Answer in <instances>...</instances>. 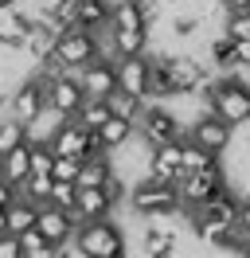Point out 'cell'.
Here are the masks:
<instances>
[{
  "mask_svg": "<svg viewBox=\"0 0 250 258\" xmlns=\"http://www.w3.org/2000/svg\"><path fill=\"white\" fill-rule=\"evenodd\" d=\"M200 98L207 102V110L223 117L227 125H250V86L234 71H223L215 79H207L200 86Z\"/></svg>",
  "mask_w": 250,
  "mask_h": 258,
  "instance_id": "obj_1",
  "label": "cell"
},
{
  "mask_svg": "<svg viewBox=\"0 0 250 258\" xmlns=\"http://www.w3.org/2000/svg\"><path fill=\"white\" fill-rule=\"evenodd\" d=\"M75 239L82 242L86 258H121L125 254V227H117L109 215L102 219H86V223L75 227Z\"/></svg>",
  "mask_w": 250,
  "mask_h": 258,
  "instance_id": "obj_2",
  "label": "cell"
},
{
  "mask_svg": "<svg viewBox=\"0 0 250 258\" xmlns=\"http://www.w3.org/2000/svg\"><path fill=\"white\" fill-rule=\"evenodd\" d=\"M133 129L141 133V141H149V145H168V141H180L184 137V125H180V117L164 106V102H145L133 117Z\"/></svg>",
  "mask_w": 250,
  "mask_h": 258,
  "instance_id": "obj_3",
  "label": "cell"
},
{
  "mask_svg": "<svg viewBox=\"0 0 250 258\" xmlns=\"http://www.w3.org/2000/svg\"><path fill=\"white\" fill-rule=\"evenodd\" d=\"M98 55H102V51H98V35H94L90 28H67V32H59L55 47H51V59H55L62 71H71V75H78V71L90 63V59H98Z\"/></svg>",
  "mask_w": 250,
  "mask_h": 258,
  "instance_id": "obj_4",
  "label": "cell"
},
{
  "mask_svg": "<svg viewBox=\"0 0 250 258\" xmlns=\"http://www.w3.org/2000/svg\"><path fill=\"white\" fill-rule=\"evenodd\" d=\"M129 208L137 211V215L172 211V208H180V192H176V184H172V180L145 176V180H137V184H133V192H129Z\"/></svg>",
  "mask_w": 250,
  "mask_h": 258,
  "instance_id": "obj_5",
  "label": "cell"
},
{
  "mask_svg": "<svg viewBox=\"0 0 250 258\" xmlns=\"http://www.w3.org/2000/svg\"><path fill=\"white\" fill-rule=\"evenodd\" d=\"M223 184H231V180H227V172H223V164H215V168H203V172H188L184 180H176L180 208H196V204H207V200H211V196H215Z\"/></svg>",
  "mask_w": 250,
  "mask_h": 258,
  "instance_id": "obj_6",
  "label": "cell"
},
{
  "mask_svg": "<svg viewBox=\"0 0 250 258\" xmlns=\"http://www.w3.org/2000/svg\"><path fill=\"white\" fill-rule=\"evenodd\" d=\"M188 137L196 141V145H203V149H211V153H227L231 149V137H234V125H227L223 117H215L211 110H203L196 121H192V129H184Z\"/></svg>",
  "mask_w": 250,
  "mask_h": 258,
  "instance_id": "obj_7",
  "label": "cell"
},
{
  "mask_svg": "<svg viewBox=\"0 0 250 258\" xmlns=\"http://www.w3.org/2000/svg\"><path fill=\"white\" fill-rule=\"evenodd\" d=\"M164 67H168L172 90L184 94V90H200L203 82L211 79V71L196 59V55H164Z\"/></svg>",
  "mask_w": 250,
  "mask_h": 258,
  "instance_id": "obj_8",
  "label": "cell"
},
{
  "mask_svg": "<svg viewBox=\"0 0 250 258\" xmlns=\"http://www.w3.org/2000/svg\"><path fill=\"white\" fill-rule=\"evenodd\" d=\"M117 59H106V55H98V59H90V63L78 71V82H82V90H86V98H106L113 86H117Z\"/></svg>",
  "mask_w": 250,
  "mask_h": 258,
  "instance_id": "obj_9",
  "label": "cell"
},
{
  "mask_svg": "<svg viewBox=\"0 0 250 258\" xmlns=\"http://www.w3.org/2000/svg\"><path fill=\"white\" fill-rule=\"evenodd\" d=\"M82 98H86V90H82L78 75H71V71H62L59 79L51 82V90H47V102H51V110H59L62 117H75L78 106H82Z\"/></svg>",
  "mask_w": 250,
  "mask_h": 258,
  "instance_id": "obj_10",
  "label": "cell"
},
{
  "mask_svg": "<svg viewBox=\"0 0 250 258\" xmlns=\"http://www.w3.org/2000/svg\"><path fill=\"white\" fill-rule=\"evenodd\" d=\"M75 227L78 223L62 208H55V204H39V211H35V231H39L47 242H55V246H59L62 239H71Z\"/></svg>",
  "mask_w": 250,
  "mask_h": 258,
  "instance_id": "obj_11",
  "label": "cell"
},
{
  "mask_svg": "<svg viewBox=\"0 0 250 258\" xmlns=\"http://www.w3.org/2000/svg\"><path fill=\"white\" fill-rule=\"evenodd\" d=\"M117 90H129V94L145 98V79H149V55H121L117 59Z\"/></svg>",
  "mask_w": 250,
  "mask_h": 258,
  "instance_id": "obj_12",
  "label": "cell"
},
{
  "mask_svg": "<svg viewBox=\"0 0 250 258\" xmlns=\"http://www.w3.org/2000/svg\"><path fill=\"white\" fill-rule=\"evenodd\" d=\"M180 235H176V227L168 223H149L145 227V235H141V254L145 258H172L180 246Z\"/></svg>",
  "mask_w": 250,
  "mask_h": 258,
  "instance_id": "obj_13",
  "label": "cell"
},
{
  "mask_svg": "<svg viewBox=\"0 0 250 258\" xmlns=\"http://www.w3.org/2000/svg\"><path fill=\"white\" fill-rule=\"evenodd\" d=\"M149 176H156V180H172V184L184 176V172H180V141L153 145V153H149Z\"/></svg>",
  "mask_w": 250,
  "mask_h": 258,
  "instance_id": "obj_14",
  "label": "cell"
},
{
  "mask_svg": "<svg viewBox=\"0 0 250 258\" xmlns=\"http://www.w3.org/2000/svg\"><path fill=\"white\" fill-rule=\"evenodd\" d=\"M219 164V153H211V149H203V145H196L192 137H180V172H203V168H215ZM180 176V180H184Z\"/></svg>",
  "mask_w": 250,
  "mask_h": 258,
  "instance_id": "obj_15",
  "label": "cell"
},
{
  "mask_svg": "<svg viewBox=\"0 0 250 258\" xmlns=\"http://www.w3.org/2000/svg\"><path fill=\"white\" fill-rule=\"evenodd\" d=\"M109 47H113V59L141 55L149 51V28H109Z\"/></svg>",
  "mask_w": 250,
  "mask_h": 258,
  "instance_id": "obj_16",
  "label": "cell"
},
{
  "mask_svg": "<svg viewBox=\"0 0 250 258\" xmlns=\"http://www.w3.org/2000/svg\"><path fill=\"white\" fill-rule=\"evenodd\" d=\"M113 204L102 188H78V204H75V223H86V219H102L109 215Z\"/></svg>",
  "mask_w": 250,
  "mask_h": 258,
  "instance_id": "obj_17",
  "label": "cell"
},
{
  "mask_svg": "<svg viewBox=\"0 0 250 258\" xmlns=\"http://www.w3.org/2000/svg\"><path fill=\"white\" fill-rule=\"evenodd\" d=\"M172 79H168V67H164V55L149 59V79H145V102H164L172 98Z\"/></svg>",
  "mask_w": 250,
  "mask_h": 258,
  "instance_id": "obj_18",
  "label": "cell"
},
{
  "mask_svg": "<svg viewBox=\"0 0 250 258\" xmlns=\"http://www.w3.org/2000/svg\"><path fill=\"white\" fill-rule=\"evenodd\" d=\"M94 133H98V141H102L109 153H113V149H121L129 137H137L133 121H129V117H117V113H109V117H106V121H102L98 129H94Z\"/></svg>",
  "mask_w": 250,
  "mask_h": 258,
  "instance_id": "obj_19",
  "label": "cell"
},
{
  "mask_svg": "<svg viewBox=\"0 0 250 258\" xmlns=\"http://www.w3.org/2000/svg\"><path fill=\"white\" fill-rule=\"evenodd\" d=\"M28 172H31V164H28V141H20L16 149H8V153L0 157V176L16 188V184L28 176Z\"/></svg>",
  "mask_w": 250,
  "mask_h": 258,
  "instance_id": "obj_20",
  "label": "cell"
},
{
  "mask_svg": "<svg viewBox=\"0 0 250 258\" xmlns=\"http://www.w3.org/2000/svg\"><path fill=\"white\" fill-rule=\"evenodd\" d=\"M109 28H149L141 0H117V4H109Z\"/></svg>",
  "mask_w": 250,
  "mask_h": 258,
  "instance_id": "obj_21",
  "label": "cell"
},
{
  "mask_svg": "<svg viewBox=\"0 0 250 258\" xmlns=\"http://www.w3.org/2000/svg\"><path fill=\"white\" fill-rule=\"evenodd\" d=\"M35 211H39V204H31L24 196H12V200H8V231L20 235V231L35 227Z\"/></svg>",
  "mask_w": 250,
  "mask_h": 258,
  "instance_id": "obj_22",
  "label": "cell"
},
{
  "mask_svg": "<svg viewBox=\"0 0 250 258\" xmlns=\"http://www.w3.org/2000/svg\"><path fill=\"white\" fill-rule=\"evenodd\" d=\"M109 24V0H78V28H106Z\"/></svg>",
  "mask_w": 250,
  "mask_h": 258,
  "instance_id": "obj_23",
  "label": "cell"
},
{
  "mask_svg": "<svg viewBox=\"0 0 250 258\" xmlns=\"http://www.w3.org/2000/svg\"><path fill=\"white\" fill-rule=\"evenodd\" d=\"M16 239H20V258H55V242H47L35 227L20 231Z\"/></svg>",
  "mask_w": 250,
  "mask_h": 258,
  "instance_id": "obj_24",
  "label": "cell"
},
{
  "mask_svg": "<svg viewBox=\"0 0 250 258\" xmlns=\"http://www.w3.org/2000/svg\"><path fill=\"white\" fill-rule=\"evenodd\" d=\"M51 184H55L51 176H35V172H28V176L16 184V196H24V200H31V204H47V200H51Z\"/></svg>",
  "mask_w": 250,
  "mask_h": 258,
  "instance_id": "obj_25",
  "label": "cell"
},
{
  "mask_svg": "<svg viewBox=\"0 0 250 258\" xmlns=\"http://www.w3.org/2000/svg\"><path fill=\"white\" fill-rule=\"evenodd\" d=\"M28 164L35 176H51V164H55V149L51 141H31L28 137Z\"/></svg>",
  "mask_w": 250,
  "mask_h": 258,
  "instance_id": "obj_26",
  "label": "cell"
},
{
  "mask_svg": "<svg viewBox=\"0 0 250 258\" xmlns=\"http://www.w3.org/2000/svg\"><path fill=\"white\" fill-rule=\"evenodd\" d=\"M106 102H109V113H117V117H129V121H133V117H137V110L145 106V98L129 94V90H117V86H113V90L106 94Z\"/></svg>",
  "mask_w": 250,
  "mask_h": 258,
  "instance_id": "obj_27",
  "label": "cell"
},
{
  "mask_svg": "<svg viewBox=\"0 0 250 258\" xmlns=\"http://www.w3.org/2000/svg\"><path fill=\"white\" fill-rule=\"evenodd\" d=\"M207 59L215 71H234V39L231 35H215L211 47H207Z\"/></svg>",
  "mask_w": 250,
  "mask_h": 258,
  "instance_id": "obj_28",
  "label": "cell"
},
{
  "mask_svg": "<svg viewBox=\"0 0 250 258\" xmlns=\"http://www.w3.org/2000/svg\"><path fill=\"white\" fill-rule=\"evenodd\" d=\"M75 117H78L86 129H98V125L109 117V102H106V98H82V106H78Z\"/></svg>",
  "mask_w": 250,
  "mask_h": 258,
  "instance_id": "obj_29",
  "label": "cell"
},
{
  "mask_svg": "<svg viewBox=\"0 0 250 258\" xmlns=\"http://www.w3.org/2000/svg\"><path fill=\"white\" fill-rule=\"evenodd\" d=\"M47 204H55V208H62L71 219H75V204H78V184L75 180H55L51 184V200Z\"/></svg>",
  "mask_w": 250,
  "mask_h": 258,
  "instance_id": "obj_30",
  "label": "cell"
},
{
  "mask_svg": "<svg viewBox=\"0 0 250 258\" xmlns=\"http://www.w3.org/2000/svg\"><path fill=\"white\" fill-rule=\"evenodd\" d=\"M24 43H28V35H24V32L12 24V20L4 16V20H0V51L16 55V51H24Z\"/></svg>",
  "mask_w": 250,
  "mask_h": 258,
  "instance_id": "obj_31",
  "label": "cell"
},
{
  "mask_svg": "<svg viewBox=\"0 0 250 258\" xmlns=\"http://www.w3.org/2000/svg\"><path fill=\"white\" fill-rule=\"evenodd\" d=\"M223 35L250 39V12H227V16H223Z\"/></svg>",
  "mask_w": 250,
  "mask_h": 258,
  "instance_id": "obj_32",
  "label": "cell"
},
{
  "mask_svg": "<svg viewBox=\"0 0 250 258\" xmlns=\"http://www.w3.org/2000/svg\"><path fill=\"white\" fill-rule=\"evenodd\" d=\"M78 164H82V157H67V153H55V164H51V180H78Z\"/></svg>",
  "mask_w": 250,
  "mask_h": 258,
  "instance_id": "obj_33",
  "label": "cell"
},
{
  "mask_svg": "<svg viewBox=\"0 0 250 258\" xmlns=\"http://www.w3.org/2000/svg\"><path fill=\"white\" fill-rule=\"evenodd\" d=\"M102 192H106V196H109V204L117 208V204H121V200H125V180L117 176V172H109V176L102 180Z\"/></svg>",
  "mask_w": 250,
  "mask_h": 258,
  "instance_id": "obj_34",
  "label": "cell"
},
{
  "mask_svg": "<svg viewBox=\"0 0 250 258\" xmlns=\"http://www.w3.org/2000/svg\"><path fill=\"white\" fill-rule=\"evenodd\" d=\"M234 71H250V39H234Z\"/></svg>",
  "mask_w": 250,
  "mask_h": 258,
  "instance_id": "obj_35",
  "label": "cell"
},
{
  "mask_svg": "<svg viewBox=\"0 0 250 258\" xmlns=\"http://www.w3.org/2000/svg\"><path fill=\"white\" fill-rule=\"evenodd\" d=\"M238 227H242V231H250V200H242V204H238Z\"/></svg>",
  "mask_w": 250,
  "mask_h": 258,
  "instance_id": "obj_36",
  "label": "cell"
},
{
  "mask_svg": "<svg viewBox=\"0 0 250 258\" xmlns=\"http://www.w3.org/2000/svg\"><path fill=\"white\" fill-rule=\"evenodd\" d=\"M227 12H250V0H219Z\"/></svg>",
  "mask_w": 250,
  "mask_h": 258,
  "instance_id": "obj_37",
  "label": "cell"
},
{
  "mask_svg": "<svg viewBox=\"0 0 250 258\" xmlns=\"http://www.w3.org/2000/svg\"><path fill=\"white\" fill-rule=\"evenodd\" d=\"M12 196H16V188H12V184H8V180H4V176H0V204H8Z\"/></svg>",
  "mask_w": 250,
  "mask_h": 258,
  "instance_id": "obj_38",
  "label": "cell"
},
{
  "mask_svg": "<svg viewBox=\"0 0 250 258\" xmlns=\"http://www.w3.org/2000/svg\"><path fill=\"white\" fill-rule=\"evenodd\" d=\"M0 231H8V204H0Z\"/></svg>",
  "mask_w": 250,
  "mask_h": 258,
  "instance_id": "obj_39",
  "label": "cell"
},
{
  "mask_svg": "<svg viewBox=\"0 0 250 258\" xmlns=\"http://www.w3.org/2000/svg\"><path fill=\"white\" fill-rule=\"evenodd\" d=\"M16 4H20V0H0V16H4L8 8H16Z\"/></svg>",
  "mask_w": 250,
  "mask_h": 258,
  "instance_id": "obj_40",
  "label": "cell"
},
{
  "mask_svg": "<svg viewBox=\"0 0 250 258\" xmlns=\"http://www.w3.org/2000/svg\"><path fill=\"white\" fill-rule=\"evenodd\" d=\"M246 192H250V180H246Z\"/></svg>",
  "mask_w": 250,
  "mask_h": 258,
  "instance_id": "obj_41",
  "label": "cell"
}]
</instances>
